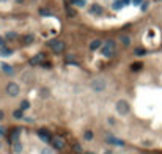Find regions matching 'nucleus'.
<instances>
[{
    "label": "nucleus",
    "instance_id": "f257e3e1",
    "mask_svg": "<svg viewBox=\"0 0 162 154\" xmlns=\"http://www.w3.org/2000/svg\"><path fill=\"white\" fill-rule=\"evenodd\" d=\"M90 90H93L94 93H102L107 90V80L104 77H94L93 80H90Z\"/></svg>",
    "mask_w": 162,
    "mask_h": 154
},
{
    "label": "nucleus",
    "instance_id": "7ed1b4c3",
    "mask_svg": "<svg viewBox=\"0 0 162 154\" xmlns=\"http://www.w3.org/2000/svg\"><path fill=\"white\" fill-rule=\"evenodd\" d=\"M115 110H117L118 115L126 116V115H129V112H131V105H129V102L124 101V99H118V101L115 102Z\"/></svg>",
    "mask_w": 162,
    "mask_h": 154
},
{
    "label": "nucleus",
    "instance_id": "39448f33",
    "mask_svg": "<svg viewBox=\"0 0 162 154\" xmlns=\"http://www.w3.org/2000/svg\"><path fill=\"white\" fill-rule=\"evenodd\" d=\"M6 93H8L11 97H16V96H19V93H21V87L18 85L16 82H10L8 85H6Z\"/></svg>",
    "mask_w": 162,
    "mask_h": 154
},
{
    "label": "nucleus",
    "instance_id": "412c9836",
    "mask_svg": "<svg viewBox=\"0 0 162 154\" xmlns=\"http://www.w3.org/2000/svg\"><path fill=\"white\" fill-rule=\"evenodd\" d=\"M19 109H22L24 112H25V110H29V109H30V102L27 101V99H24V101L21 102V107H19Z\"/></svg>",
    "mask_w": 162,
    "mask_h": 154
},
{
    "label": "nucleus",
    "instance_id": "2f4dec72",
    "mask_svg": "<svg viewBox=\"0 0 162 154\" xmlns=\"http://www.w3.org/2000/svg\"><path fill=\"white\" fill-rule=\"evenodd\" d=\"M107 121H109V124H112V126H115V124H117V121H115L112 116H110V118H107Z\"/></svg>",
    "mask_w": 162,
    "mask_h": 154
},
{
    "label": "nucleus",
    "instance_id": "9b49d317",
    "mask_svg": "<svg viewBox=\"0 0 162 154\" xmlns=\"http://www.w3.org/2000/svg\"><path fill=\"white\" fill-rule=\"evenodd\" d=\"M101 46H102L101 39H93L90 43V50H98V49H101Z\"/></svg>",
    "mask_w": 162,
    "mask_h": 154
},
{
    "label": "nucleus",
    "instance_id": "6ab92c4d",
    "mask_svg": "<svg viewBox=\"0 0 162 154\" xmlns=\"http://www.w3.org/2000/svg\"><path fill=\"white\" fill-rule=\"evenodd\" d=\"M123 6H124L123 0H115V2H113V5H112V8H113V10H121Z\"/></svg>",
    "mask_w": 162,
    "mask_h": 154
},
{
    "label": "nucleus",
    "instance_id": "c85d7f7f",
    "mask_svg": "<svg viewBox=\"0 0 162 154\" xmlns=\"http://www.w3.org/2000/svg\"><path fill=\"white\" fill-rule=\"evenodd\" d=\"M68 16H71V18H74V16H76V13H74V10H73V8H69V10H68Z\"/></svg>",
    "mask_w": 162,
    "mask_h": 154
},
{
    "label": "nucleus",
    "instance_id": "58836bf2",
    "mask_svg": "<svg viewBox=\"0 0 162 154\" xmlns=\"http://www.w3.org/2000/svg\"><path fill=\"white\" fill-rule=\"evenodd\" d=\"M0 148H2V143H0Z\"/></svg>",
    "mask_w": 162,
    "mask_h": 154
},
{
    "label": "nucleus",
    "instance_id": "9d476101",
    "mask_svg": "<svg viewBox=\"0 0 162 154\" xmlns=\"http://www.w3.org/2000/svg\"><path fill=\"white\" fill-rule=\"evenodd\" d=\"M90 14H96V16H99V14H102V6L101 5H98V3H93V5H90Z\"/></svg>",
    "mask_w": 162,
    "mask_h": 154
},
{
    "label": "nucleus",
    "instance_id": "20e7f679",
    "mask_svg": "<svg viewBox=\"0 0 162 154\" xmlns=\"http://www.w3.org/2000/svg\"><path fill=\"white\" fill-rule=\"evenodd\" d=\"M49 47L55 53H61L66 46H65V41H61V39H52V41H49Z\"/></svg>",
    "mask_w": 162,
    "mask_h": 154
},
{
    "label": "nucleus",
    "instance_id": "2eb2a0df",
    "mask_svg": "<svg viewBox=\"0 0 162 154\" xmlns=\"http://www.w3.org/2000/svg\"><path fill=\"white\" fill-rule=\"evenodd\" d=\"M13 118L22 120V118H24V110H22V109H16L14 112H13Z\"/></svg>",
    "mask_w": 162,
    "mask_h": 154
},
{
    "label": "nucleus",
    "instance_id": "dca6fc26",
    "mask_svg": "<svg viewBox=\"0 0 162 154\" xmlns=\"http://www.w3.org/2000/svg\"><path fill=\"white\" fill-rule=\"evenodd\" d=\"M33 39H35L33 35H25V36L22 38V43H24V44H32V43H33Z\"/></svg>",
    "mask_w": 162,
    "mask_h": 154
},
{
    "label": "nucleus",
    "instance_id": "4be33fe9",
    "mask_svg": "<svg viewBox=\"0 0 162 154\" xmlns=\"http://www.w3.org/2000/svg\"><path fill=\"white\" fill-rule=\"evenodd\" d=\"M73 3H74L77 8H84L87 2H85V0H73Z\"/></svg>",
    "mask_w": 162,
    "mask_h": 154
},
{
    "label": "nucleus",
    "instance_id": "bb28decb",
    "mask_svg": "<svg viewBox=\"0 0 162 154\" xmlns=\"http://www.w3.org/2000/svg\"><path fill=\"white\" fill-rule=\"evenodd\" d=\"M74 151L76 152H82V146H80V145H74Z\"/></svg>",
    "mask_w": 162,
    "mask_h": 154
},
{
    "label": "nucleus",
    "instance_id": "4468645a",
    "mask_svg": "<svg viewBox=\"0 0 162 154\" xmlns=\"http://www.w3.org/2000/svg\"><path fill=\"white\" fill-rule=\"evenodd\" d=\"M39 96H41L43 99H47V97L50 96V91L46 87H41V88H39Z\"/></svg>",
    "mask_w": 162,
    "mask_h": 154
},
{
    "label": "nucleus",
    "instance_id": "473e14b6",
    "mask_svg": "<svg viewBox=\"0 0 162 154\" xmlns=\"http://www.w3.org/2000/svg\"><path fill=\"white\" fill-rule=\"evenodd\" d=\"M39 14H43V16H49V13L46 10H39Z\"/></svg>",
    "mask_w": 162,
    "mask_h": 154
},
{
    "label": "nucleus",
    "instance_id": "aec40b11",
    "mask_svg": "<svg viewBox=\"0 0 162 154\" xmlns=\"http://www.w3.org/2000/svg\"><path fill=\"white\" fill-rule=\"evenodd\" d=\"M134 53H136V55H137V57H143V55L146 53V50H145L143 47H137L136 50H134Z\"/></svg>",
    "mask_w": 162,
    "mask_h": 154
},
{
    "label": "nucleus",
    "instance_id": "c9c22d12",
    "mask_svg": "<svg viewBox=\"0 0 162 154\" xmlns=\"http://www.w3.org/2000/svg\"><path fill=\"white\" fill-rule=\"evenodd\" d=\"M14 2H16V3H24L25 0H14Z\"/></svg>",
    "mask_w": 162,
    "mask_h": 154
},
{
    "label": "nucleus",
    "instance_id": "0eeeda50",
    "mask_svg": "<svg viewBox=\"0 0 162 154\" xmlns=\"http://www.w3.org/2000/svg\"><path fill=\"white\" fill-rule=\"evenodd\" d=\"M50 143H52V146L55 149H65V146H66V142L61 137H52Z\"/></svg>",
    "mask_w": 162,
    "mask_h": 154
},
{
    "label": "nucleus",
    "instance_id": "f704fd0d",
    "mask_svg": "<svg viewBox=\"0 0 162 154\" xmlns=\"http://www.w3.org/2000/svg\"><path fill=\"white\" fill-rule=\"evenodd\" d=\"M3 118H5V112H3V110H0V121H2Z\"/></svg>",
    "mask_w": 162,
    "mask_h": 154
},
{
    "label": "nucleus",
    "instance_id": "393cba45",
    "mask_svg": "<svg viewBox=\"0 0 162 154\" xmlns=\"http://www.w3.org/2000/svg\"><path fill=\"white\" fill-rule=\"evenodd\" d=\"M16 38H18V35L14 32H8L6 33V39H16Z\"/></svg>",
    "mask_w": 162,
    "mask_h": 154
},
{
    "label": "nucleus",
    "instance_id": "a878e982",
    "mask_svg": "<svg viewBox=\"0 0 162 154\" xmlns=\"http://www.w3.org/2000/svg\"><path fill=\"white\" fill-rule=\"evenodd\" d=\"M5 134H6V129L3 126H0V137H5Z\"/></svg>",
    "mask_w": 162,
    "mask_h": 154
},
{
    "label": "nucleus",
    "instance_id": "5701e85b",
    "mask_svg": "<svg viewBox=\"0 0 162 154\" xmlns=\"http://www.w3.org/2000/svg\"><path fill=\"white\" fill-rule=\"evenodd\" d=\"M11 140H13V143H14V142H19V129H16L14 132H13Z\"/></svg>",
    "mask_w": 162,
    "mask_h": 154
},
{
    "label": "nucleus",
    "instance_id": "cd10ccee",
    "mask_svg": "<svg viewBox=\"0 0 162 154\" xmlns=\"http://www.w3.org/2000/svg\"><path fill=\"white\" fill-rule=\"evenodd\" d=\"M132 3H134V5H137V6H140V5L143 3V0H132Z\"/></svg>",
    "mask_w": 162,
    "mask_h": 154
},
{
    "label": "nucleus",
    "instance_id": "e433bc0d",
    "mask_svg": "<svg viewBox=\"0 0 162 154\" xmlns=\"http://www.w3.org/2000/svg\"><path fill=\"white\" fill-rule=\"evenodd\" d=\"M123 3H124V5H128V3H131V0H123Z\"/></svg>",
    "mask_w": 162,
    "mask_h": 154
},
{
    "label": "nucleus",
    "instance_id": "f03ea898",
    "mask_svg": "<svg viewBox=\"0 0 162 154\" xmlns=\"http://www.w3.org/2000/svg\"><path fill=\"white\" fill-rule=\"evenodd\" d=\"M115 49H117V44H115V41L113 39H107L102 43L101 46V53L104 55V57H112V55L115 53Z\"/></svg>",
    "mask_w": 162,
    "mask_h": 154
},
{
    "label": "nucleus",
    "instance_id": "ddd939ff",
    "mask_svg": "<svg viewBox=\"0 0 162 154\" xmlns=\"http://www.w3.org/2000/svg\"><path fill=\"white\" fill-rule=\"evenodd\" d=\"M41 60H46V55H44V53H38L36 57H33V58L30 60V63H32V65H36V63H39Z\"/></svg>",
    "mask_w": 162,
    "mask_h": 154
},
{
    "label": "nucleus",
    "instance_id": "6e6552de",
    "mask_svg": "<svg viewBox=\"0 0 162 154\" xmlns=\"http://www.w3.org/2000/svg\"><path fill=\"white\" fill-rule=\"evenodd\" d=\"M0 69H2L3 74L8 76V77H13V76H14V68H13L11 65H8V63H5V61L0 63Z\"/></svg>",
    "mask_w": 162,
    "mask_h": 154
},
{
    "label": "nucleus",
    "instance_id": "c756f323",
    "mask_svg": "<svg viewBox=\"0 0 162 154\" xmlns=\"http://www.w3.org/2000/svg\"><path fill=\"white\" fill-rule=\"evenodd\" d=\"M140 6H142V11H146V10H148V2H143Z\"/></svg>",
    "mask_w": 162,
    "mask_h": 154
},
{
    "label": "nucleus",
    "instance_id": "7c9ffc66",
    "mask_svg": "<svg viewBox=\"0 0 162 154\" xmlns=\"http://www.w3.org/2000/svg\"><path fill=\"white\" fill-rule=\"evenodd\" d=\"M41 154H52V151L47 149V148H43V149H41Z\"/></svg>",
    "mask_w": 162,
    "mask_h": 154
},
{
    "label": "nucleus",
    "instance_id": "b1692460",
    "mask_svg": "<svg viewBox=\"0 0 162 154\" xmlns=\"http://www.w3.org/2000/svg\"><path fill=\"white\" fill-rule=\"evenodd\" d=\"M11 53H13L11 49H8V47H3L2 49V55H5V57H8V55H11Z\"/></svg>",
    "mask_w": 162,
    "mask_h": 154
},
{
    "label": "nucleus",
    "instance_id": "f3484780",
    "mask_svg": "<svg viewBox=\"0 0 162 154\" xmlns=\"http://www.w3.org/2000/svg\"><path fill=\"white\" fill-rule=\"evenodd\" d=\"M84 138L87 140V142H91V140L94 138V134H93V131H85V132H84Z\"/></svg>",
    "mask_w": 162,
    "mask_h": 154
},
{
    "label": "nucleus",
    "instance_id": "1a4fd4ad",
    "mask_svg": "<svg viewBox=\"0 0 162 154\" xmlns=\"http://www.w3.org/2000/svg\"><path fill=\"white\" fill-rule=\"evenodd\" d=\"M36 134H38V137H39V138H41V140H43V142H50V140H52L50 134H49V132H47L46 129H39V131H38Z\"/></svg>",
    "mask_w": 162,
    "mask_h": 154
},
{
    "label": "nucleus",
    "instance_id": "4c0bfd02",
    "mask_svg": "<svg viewBox=\"0 0 162 154\" xmlns=\"http://www.w3.org/2000/svg\"><path fill=\"white\" fill-rule=\"evenodd\" d=\"M0 2H8V0H0Z\"/></svg>",
    "mask_w": 162,
    "mask_h": 154
},
{
    "label": "nucleus",
    "instance_id": "a211bd4d",
    "mask_svg": "<svg viewBox=\"0 0 162 154\" xmlns=\"http://www.w3.org/2000/svg\"><path fill=\"white\" fill-rule=\"evenodd\" d=\"M120 39H121V43H123V46H129L131 44V38L128 35H121Z\"/></svg>",
    "mask_w": 162,
    "mask_h": 154
},
{
    "label": "nucleus",
    "instance_id": "72a5a7b5",
    "mask_svg": "<svg viewBox=\"0 0 162 154\" xmlns=\"http://www.w3.org/2000/svg\"><path fill=\"white\" fill-rule=\"evenodd\" d=\"M140 68H142V63H137V65L132 66V69H140Z\"/></svg>",
    "mask_w": 162,
    "mask_h": 154
},
{
    "label": "nucleus",
    "instance_id": "423d86ee",
    "mask_svg": "<svg viewBox=\"0 0 162 154\" xmlns=\"http://www.w3.org/2000/svg\"><path fill=\"white\" fill-rule=\"evenodd\" d=\"M105 142L110 143V145H113V146H120V148H123V146L126 145L123 140H120V138H117V137H113V135H105Z\"/></svg>",
    "mask_w": 162,
    "mask_h": 154
},
{
    "label": "nucleus",
    "instance_id": "f8f14e48",
    "mask_svg": "<svg viewBox=\"0 0 162 154\" xmlns=\"http://www.w3.org/2000/svg\"><path fill=\"white\" fill-rule=\"evenodd\" d=\"M22 149H24V146H22V143H21V142H14V143H13V152L21 154V152H22Z\"/></svg>",
    "mask_w": 162,
    "mask_h": 154
}]
</instances>
